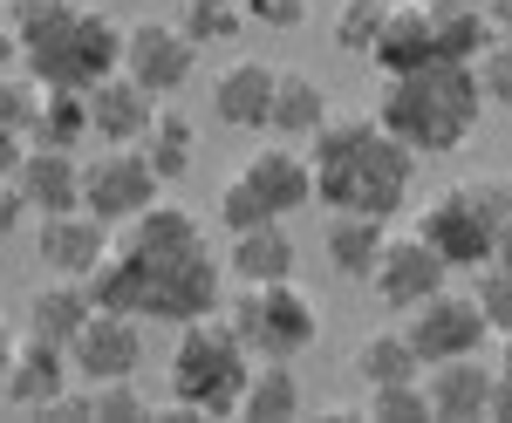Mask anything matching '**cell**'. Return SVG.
<instances>
[{
  "label": "cell",
  "instance_id": "1",
  "mask_svg": "<svg viewBox=\"0 0 512 423\" xmlns=\"http://www.w3.org/2000/svg\"><path fill=\"white\" fill-rule=\"evenodd\" d=\"M308 171H315V198L328 212H369V219H396L410 192H417V151L390 137L369 110H335L308 137Z\"/></svg>",
  "mask_w": 512,
  "mask_h": 423
},
{
  "label": "cell",
  "instance_id": "2",
  "mask_svg": "<svg viewBox=\"0 0 512 423\" xmlns=\"http://www.w3.org/2000/svg\"><path fill=\"white\" fill-rule=\"evenodd\" d=\"M478 116H485V89H478L472 62H424V69H403V76H383V96H376V123L403 137L417 157H451L472 144Z\"/></svg>",
  "mask_w": 512,
  "mask_h": 423
},
{
  "label": "cell",
  "instance_id": "3",
  "mask_svg": "<svg viewBox=\"0 0 512 423\" xmlns=\"http://www.w3.org/2000/svg\"><path fill=\"white\" fill-rule=\"evenodd\" d=\"M14 35H21V69L41 89H89L110 69H123V28L96 0H69L55 14L14 21Z\"/></svg>",
  "mask_w": 512,
  "mask_h": 423
},
{
  "label": "cell",
  "instance_id": "4",
  "mask_svg": "<svg viewBox=\"0 0 512 423\" xmlns=\"http://www.w3.org/2000/svg\"><path fill=\"white\" fill-rule=\"evenodd\" d=\"M246 369H253V355H246L226 314L185 321L178 348H171V410L178 417H239Z\"/></svg>",
  "mask_w": 512,
  "mask_h": 423
},
{
  "label": "cell",
  "instance_id": "5",
  "mask_svg": "<svg viewBox=\"0 0 512 423\" xmlns=\"http://www.w3.org/2000/svg\"><path fill=\"white\" fill-rule=\"evenodd\" d=\"M226 321L246 342V355H267V362H301L321 342V308L315 294H301L294 280H267V287H239L226 301Z\"/></svg>",
  "mask_w": 512,
  "mask_h": 423
},
{
  "label": "cell",
  "instance_id": "6",
  "mask_svg": "<svg viewBox=\"0 0 512 423\" xmlns=\"http://www.w3.org/2000/svg\"><path fill=\"white\" fill-rule=\"evenodd\" d=\"M164 198V178L137 144H96L82 157V212H96L103 226H130L144 205Z\"/></svg>",
  "mask_w": 512,
  "mask_h": 423
},
{
  "label": "cell",
  "instance_id": "7",
  "mask_svg": "<svg viewBox=\"0 0 512 423\" xmlns=\"http://www.w3.org/2000/svg\"><path fill=\"white\" fill-rule=\"evenodd\" d=\"M362 287H369L390 314H410L417 301H431L437 287H451V267L437 260L431 239L410 226V232H390V239H383V253H376V267H369Z\"/></svg>",
  "mask_w": 512,
  "mask_h": 423
},
{
  "label": "cell",
  "instance_id": "8",
  "mask_svg": "<svg viewBox=\"0 0 512 423\" xmlns=\"http://www.w3.org/2000/svg\"><path fill=\"white\" fill-rule=\"evenodd\" d=\"M403 335H410V348H417V355H424V369H431V362H451V355H478L485 335H492V321L478 314L472 294L437 287L431 301H417V308L403 314Z\"/></svg>",
  "mask_w": 512,
  "mask_h": 423
},
{
  "label": "cell",
  "instance_id": "9",
  "mask_svg": "<svg viewBox=\"0 0 512 423\" xmlns=\"http://www.w3.org/2000/svg\"><path fill=\"white\" fill-rule=\"evenodd\" d=\"M123 76H137L164 103L198 76V41L178 21H137V28H123Z\"/></svg>",
  "mask_w": 512,
  "mask_h": 423
},
{
  "label": "cell",
  "instance_id": "10",
  "mask_svg": "<svg viewBox=\"0 0 512 423\" xmlns=\"http://www.w3.org/2000/svg\"><path fill=\"white\" fill-rule=\"evenodd\" d=\"M69 369H76V383H117V376H137V369H144V321H137V314L96 308L89 328L69 342Z\"/></svg>",
  "mask_w": 512,
  "mask_h": 423
},
{
  "label": "cell",
  "instance_id": "11",
  "mask_svg": "<svg viewBox=\"0 0 512 423\" xmlns=\"http://www.w3.org/2000/svg\"><path fill=\"white\" fill-rule=\"evenodd\" d=\"M417 232L437 246V260H444L451 273H472V267L492 260V226L478 219V205L458 192V185H451V192H437L431 205L417 212Z\"/></svg>",
  "mask_w": 512,
  "mask_h": 423
},
{
  "label": "cell",
  "instance_id": "12",
  "mask_svg": "<svg viewBox=\"0 0 512 423\" xmlns=\"http://www.w3.org/2000/svg\"><path fill=\"white\" fill-rule=\"evenodd\" d=\"M117 246V226H103L96 212H48L35 226V253L48 273H69V280H89V273L103 267V253Z\"/></svg>",
  "mask_w": 512,
  "mask_h": 423
},
{
  "label": "cell",
  "instance_id": "13",
  "mask_svg": "<svg viewBox=\"0 0 512 423\" xmlns=\"http://www.w3.org/2000/svg\"><path fill=\"white\" fill-rule=\"evenodd\" d=\"M76 383V369H69V348L41 342V335H21L14 355H7V369H0V396L14 403V410H48V403H62Z\"/></svg>",
  "mask_w": 512,
  "mask_h": 423
},
{
  "label": "cell",
  "instance_id": "14",
  "mask_svg": "<svg viewBox=\"0 0 512 423\" xmlns=\"http://www.w3.org/2000/svg\"><path fill=\"white\" fill-rule=\"evenodd\" d=\"M151 116H158V96L137 76L110 69L103 82H89V144H144Z\"/></svg>",
  "mask_w": 512,
  "mask_h": 423
},
{
  "label": "cell",
  "instance_id": "15",
  "mask_svg": "<svg viewBox=\"0 0 512 423\" xmlns=\"http://www.w3.org/2000/svg\"><path fill=\"white\" fill-rule=\"evenodd\" d=\"M274 82H280L274 62L233 55V62L212 76V116H219L226 130H267V116H274Z\"/></svg>",
  "mask_w": 512,
  "mask_h": 423
},
{
  "label": "cell",
  "instance_id": "16",
  "mask_svg": "<svg viewBox=\"0 0 512 423\" xmlns=\"http://www.w3.org/2000/svg\"><path fill=\"white\" fill-rule=\"evenodd\" d=\"M239 178L260 192V205L274 212V219H294L301 205H315V171H308V151L301 144H267V151H253L239 164Z\"/></svg>",
  "mask_w": 512,
  "mask_h": 423
},
{
  "label": "cell",
  "instance_id": "17",
  "mask_svg": "<svg viewBox=\"0 0 512 423\" xmlns=\"http://www.w3.org/2000/svg\"><path fill=\"white\" fill-rule=\"evenodd\" d=\"M89 314H96V294H89V280L48 273L35 294H28V308H21V335H41V342L69 348L82 328H89Z\"/></svg>",
  "mask_w": 512,
  "mask_h": 423
},
{
  "label": "cell",
  "instance_id": "18",
  "mask_svg": "<svg viewBox=\"0 0 512 423\" xmlns=\"http://www.w3.org/2000/svg\"><path fill=\"white\" fill-rule=\"evenodd\" d=\"M492 383H499V369H485L478 355L431 362V369H424L431 417H444V423H478V417H492Z\"/></svg>",
  "mask_w": 512,
  "mask_h": 423
},
{
  "label": "cell",
  "instance_id": "19",
  "mask_svg": "<svg viewBox=\"0 0 512 423\" xmlns=\"http://www.w3.org/2000/svg\"><path fill=\"white\" fill-rule=\"evenodd\" d=\"M14 185H21V198H28L35 219H48V212H76L82 205V157L62 151V144H28Z\"/></svg>",
  "mask_w": 512,
  "mask_h": 423
},
{
  "label": "cell",
  "instance_id": "20",
  "mask_svg": "<svg viewBox=\"0 0 512 423\" xmlns=\"http://www.w3.org/2000/svg\"><path fill=\"white\" fill-rule=\"evenodd\" d=\"M301 267V246H294V232L287 219H267V226H246L233 232V246H226V273H233L239 287H267V280H294Z\"/></svg>",
  "mask_w": 512,
  "mask_h": 423
},
{
  "label": "cell",
  "instance_id": "21",
  "mask_svg": "<svg viewBox=\"0 0 512 423\" xmlns=\"http://www.w3.org/2000/svg\"><path fill=\"white\" fill-rule=\"evenodd\" d=\"M369 62H376V76H403V69H424V62H437L431 7H424V0H403V7H390V21H383L376 48H369Z\"/></svg>",
  "mask_w": 512,
  "mask_h": 423
},
{
  "label": "cell",
  "instance_id": "22",
  "mask_svg": "<svg viewBox=\"0 0 512 423\" xmlns=\"http://www.w3.org/2000/svg\"><path fill=\"white\" fill-rule=\"evenodd\" d=\"M308 410V396H301V376H294V362H267V355H253V369H246V389H239V417L246 423H287Z\"/></svg>",
  "mask_w": 512,
  "mask_h": 423
},
{
  "label": "cell",
  "instance_id": "23",
  "mask_svg": "<svg viewBox=\"0 0 512 423\" xmlns=\"http://www.w3.org/2000/svg\"><path fill=\"white\" fill-rule=\"evenodd\" d=\"M390 239V219H369V212H328V232H321V253L342 280H369L376 253Z\"/></svg>",
  "mask_w": 512,
  "mask_h": 423
},
{
  "label": "cell",
  "instance_id": "24",
  "mask_svg": "<svg viewBox=\"0 0 512 423\" xmlns=\"http://www.w3.org/2000/svg\"><path fill=\"white\" fill-rule=\"evenodd\" d=\"M328 116H335V110H328V89H321L308 69H280V82H274V116H267V130H274V137L308 144Z\"/></svg>",
  "mask_w": 512,
  "mask_h": 423
},
{
  "label": "cell",
  "instance_id": "25",
  "mask_svg": "<svg viewBox=\"0 0 512 423\" xmlns=\"http://www.w3.org/2000/svg\"><path fill=\"white\" fill-rule=\"evenodd\" d=\"M137 151L151 157V171H158L164 185H178V178H192V164H198V123L171 96L158 103V116H151V130H144V144Z\"/></svg>",
  "mask_w": 512,
  "mask_h": 423
},
{
  "label": "cell",
  "instance_id": "26",
  "mask_svg": "<svg viewBox=\"0 0 512 423\" xmlns=\"http://www.w3.org/2000/svg\"><path fill=\"white\" fill-rule=\"evenodd\" d=\"M349 369H355V383H362V389H376V383H403V376H424V355L410 348V335H403V328H369V335L355 342Z\"/></svg>",
  "mask_w": 512,
  "mask_h": 423
},
{
  "label": "cell",
  "instance_id": "27",
  "mask_svg": "<svg viewBox=\"0 0 512 423\" xmlns=\"http://www.w3.org/2000/svg\"><path fill=\"white\" fill-rule=\"evenodd\" d=\"M424 7H431L437 55H444V62H478V55H485V41H492L485 7H472V0H424Z\"/></svg>",
  "mask_w": 512,
  "mask_h": 423
},
{
  "label": "cell",
  "instance_id": "28",
  "mask_svg": "<svg viewBox=\"0 0 512 423\" xmlns=\"http://www.w3.org/2000/svg\"><path fill=\"white\" fill-rule=\"evenodd\" d=\"M28 144H62V151H82L89 144V89H41V110Z\"/></svg>",
  "mask_w": 512,
  "mask_h": 423
},
{
  "label": "cell",
  "instance_id": "29",
  "mask_svg": "<svg viewBox=\"0 0 512 423\" xmlns=\"http://www.w3.org/2000/svg\"><path fill=\"white\" fill-rule=\"evenodd\" d=\"M362 410H369V423H431V389H424V376L376 383L362 389Z\"/></svg>",
  "mask_w": 512,
  "mask_h": 423
},
{
  "label": "cell",
  "instance_id": "30",
  "mask_svg": "<svg viewBox=\"0 0 512 423\" xmlns=\"http://www.w3.org/2000/svg\"><path fill=\"white\" fill-rule=\"evenodd\" d=\"M178 28H185L198 48H219V41H239L253 21H246V7H239V0H185Z\"/></svg>",
  "mask_w": 512,
  "mask_h": 423
},
{
  "label": "cell",
  "instance_id": "31",
  "mask_svg": "<svg viewBox=\"0 0 512 423\" xmlns=\"http://www.w3.org/2000/svg\"><path fill=\"white\" fill-rule=\"evenodd\" d=\"M383 21H390V0H335V21H328V35L342 55H369L376 35H383Z\"/></svg>",
  "mask_w": 512,
  "mask_h": 423
},
{
  "label": "cell",
  "instance_id": "32",
  "mask_svg": "<svg viewBox=\"0 0 512 423\" xmlns=\"http://www.w3.org/2000/svg\"><path fill=\"white\" fill-rule=\"evenodd\" d=\"M472 301H478V314L492 321V335H506L512 328V260L472 267Z\"/></svg>",
  "mask_w": 512,
  "mask_h": 423
},
{
  "label": "cell",
  "instance_id": "33",
  "mask_svg": "<svg viewBox=\"0 0 512 423\" xmlns=\"http://www.w3.org/2000/svg\"><path fill=\"white\" fill-rule=\"evenodd\" d=\"M472 69H478V89H485V110L512 116V35H492Z\"/></svg>",
  "mask_w": 512,
  "mask_h": 423
},
{
  "label": "cell",
  "instance_id": "34",
  "mask_svg": "<svg viewBox=\"0 0 512 423\" xmlns=\"http://www.w3.org/2000/svg\"><path fill=\"white\" fill-rule=\"evenodd\" d=\"M35 110H41V82L28 69H7L0 76V130H35Z\"/></svg>",
  "mask_w": 512,
  "mask_h": 423
},
{
  "label": "cell",
  "instance_id": "35",
  "mask_svg": "<svg viewBox=\"0 0 512 423\" xmlns=\"http://www.w3.org/2000/svg\"><path fill=\"white\" fill-rule=\"evenodd\" d=\"M267 219H274V212L260 205V192H253V185L233 171V178L219 185V226H226V232H246V226H267Z\"/></svg>",
  "mask_w": 512,
  "mask_h": 423
},
{
  "label": "cell",
  "instance_id": "36",
  "mask_svg": "<svg viewBox=\"0 0 512 423\" xmlns=\"http://www.w3.org/2000/svg\"><path fill=\"white\" fill-rule=\"evenodd\" d=\"M458 192L478 205V219H485L492 232H499V219L512 212V178H506V171H478V178H465Z\"/></svg>",
  "mask_w": 512,
  "mask_h": 423
},
{
  "label": "cell",
  "instance_id": "37",
  "mask_svg": "<svg viewBox=\"0 0 512 423\" xmlns=\"http://www.w3.org/2000/svg\"><path fill=\"white\" fill-rule=\"evenodd\" d=\"M239 7H246V21H260V28H301L315 0H239Z\"/></svg>",
  "mask_w": 512,
  "mask_h": 423
},
{
  "label": "cell",
  "instance_id": "38",
  "mask_svg": "<svg viewBox=\"0 0 512 423\" xmlns=\"http://www.w3.org/2000/svg\"><path fill=\"white\" fill-rule=\"evenodd\" d=\"M35 212H28V198H21V185L14 178H0V239H14V232L28 226Z\"/></svg>",
  "mask_w": 512,
  "mask_h": 423
},
{
  "label": "cell",
  "instance_id": "39",
  "mask_svg": "<svg viewBox=\"0 0 512 423\" xmlns=\"http://www.w3.org/2000/svg\"><path fill=\"white\" fill-rule=\"evenodd\" d=\"M21 157H28V137H21V130H0V178H14Z\"/></svg>",
  "mask_w": 512,
  "mask_h": 423
},
{
  "label": "cell",
  "instance_id": "40",
  "mask_svg": "<svg viewBox=\"0 0 512 423\" xmlns=\"http://www.w3.org/2000/svg\"><path fill=\"white\" fill-rule=\"evenodd\" d=\"M55 7H69V0H7L14 21H35V14H55Z\"/></svg>",
  "mask_w": 512,
  "mask_h": 423
},
{
  "label": "cell",
  "instance_id": "41",
  "mask_svg": "<svg viewBox=\"0 0 512 423\" xmlns=\"http://www.w3.org/2000/svg\"><path fill=\"white\" fill-rule=\"evenodd\" d=\"M7 69H21V35L0 21V76H7Z\"/></svg>",
  "mask_w": 512,
  "mask_h": 423
},
{
  "label": "cell",
  "instance_id": "42",
  "mask_svg": "<svg viewBox=\"0 0 512 423\" xmlns=\"http://www.w3.org/2000/svg\"><path fill=\"white\" fill-rule=\"evenodd\" d=\"M492 417L512 423V376H506V369H499V383H492Z\"/></svg>",
  "mask_w": 512,
  "mask_h": 423
},
{
  "label": "cell",
  "instance_id": "43",
  "mask_svg": "<svg viewBox=\"0 0 512 423\" xmlns=\"http://www.w3.org/2000/svg\"><path fill=\"white\" fill-rule=\"evenodd\" d=\"M485 21H492V35H512V0H485Z\"/></svg>",
  "mask_w": 512,
  "mask_h": 423
},
{
  "label": "cell",
  "instance_id": "44",
  "mask_svg": "<svg viewBox=\"0 0 512 423\" xmlns=\"http://www.w3.org/2000/svg\"><path fill=\"white\" fill-rule=\"evenodd\" d=\"M492 260H512V212L499 219V232H492Z\"/></svg>",
  "mask_w": 512,
  "mask_h": 423
},
{
  "label": "cell",
  "instance_id": "45",
  "mask_svg": "<svg viewBox=\"0 0 512 423\" xmlns=\"http://www.w3.org/2000/svg\"><path fill=\"white\" fill-rule=\"evenodd\" d=\"M14 342H21V328H7V321H0V369H7V355H14Z\"/></svg>",
  "mask_w": 512,
  "mask_h": 423
},
{
  "label": "cell",
  "instance_id": "46",
  "mask_svg": "<svg viewBox=\"0 0 512 423\" xmlns=\"http://www.w3.org/2000/svg\"><path fill=\"white\" fill-rule=\"evenodd\" d=\"M499 369H506V376H512V328H506V335H499Z\"/></svg>",
  "mask_w": 512,
  "mask_h": 423
},
{
  "label": "cell",
  "instance_id": "47",
  "mask_svg": "<svg viewBox=\"0 0 512 423\" xmlns=\"http://www.w3.org/2000/svg\"><path fill=\"white\" fill-rule=\"evenodd\" d=\"M472 7H485V0H472Z\"/></svg>",
  "mask_w": 512,
  "mask_h": 423
},
{
  "label": "cell",
  "instance_id": "48",
  "mask_svg": "<svg viewBox=\"0 0 512 423\" xmlns=\"http://www.w3.org/2000/svg\"><path fill=\"white\" fill-rule=\"evenodd\" d=\"M390 7H403V0H390Z\"/></svg>",
  "mask_w": 512,
  "mask_h": 423
},
{
  "label": "cell",
  "instance_id": "49",
  "mask_svg": "<svg viewBox=\"0 0 512 423\" xmlns=\"http://www.w3.org/2000/svg\"><path fill=\"white\" fill-rule=\"evenodd\" d=\"M0 7H7V0H0Z\"/></svg>",
  "mask_w": 512,
  "mask_h": 423
},
{
  "label": "cell",
  "instance_id": "50",
  "mask_svg": "<svg viewBox=\"0 0 512 423\" xmlns=\"http://www.w3.org/2000/svg\"><path fill=\"white\" fill-rule=\"evenodd\" d=\"M96 7H103V0H96Z\"/></svg>",
  "mask_w": 512,
  "mask_h": 423
}]
</instances>
